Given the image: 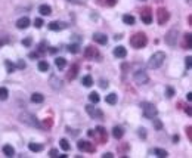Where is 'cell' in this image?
Here are the masks:
<instances>
[{"label": "cell", "instance_id": "obj_1", "mask_svg": "<svg viewBox=\"0 0 192 158\" xmlns=\"http://www.w3.org/2000/svg\"><path fill=\"white\" fill-rule=\"evenodd\" d=\"M130 44L133 46L134 49H142L148 44V37L145 33H136L130 37Z\"/></svg>", "mask_w": 192, "mask_h": 158}, {"label": "cell", "instance_id": "obj_2", "mask_svg": "<svg viewBox=\"0 0 192 158\" xmlns=\"http://www.w3.org/2000/svg\"><path fill=\"white\" fill-rule=\"evenodd\" d=\"M164 59H166V53L164 52H155L152 56L149 58L148 68H151V70H157V68H160L161 65H163Z\"/></svg>", "mask_w": 192, "mask_h": 158}, {"label": "cell", "instance_id": "obj_3", "mask_svg": "<svg viewBox=\"0 0 192 158\" xmlns=\"http://www.w3.org/2000/svg\"><path fill=\"white\" fill-rule=\"evenodd\" d=\"M140 106H142V110H144V115L146 118H149V120H152V118H155V117L158 115L157 106L154 105V104H151V102H142Z\"/></svg>", "mask_w": 192, "mask_h": 158}, {"label": "cell", "instance_id": "obj_4", "mask_svg": "<svg viewBox=\"0 0 192 158\" xmlns=\"http://www.w3.org/2000/svg\"><path fill=\"white\" fill-rule=\"evenodd\" d=\"M19 120H21V123L31 126V127H40V121L37 120V117L30 114V112H21L19 114Z\"/></svg>", "mask_w": 192, "mask_h": 158}, {"label": "cell", "instance_id": "obj_5", "mask_svg": "<svg viewBox=\"0 0 192 158\" xmlns=\"http://www.w3.org/2000/svg\"><path fill=\"white\" fill-rule=\"evenodd\" d=\"M178 36H179V30L178 28H172L167 34H166L164 40H166V43H167L168 46H172L173 48V46H176V43H178Z\"/></svg>", "mask_w": 192, "mask_h": 158}, {"label": "cell", "instance_id": "obj_6", "mask_svg": "<svg viewBox=\"0 0 192 158\" xmlns=\"http://www.w3.org/2000/svg\"><path fill=\"white\" fill-rule=\"evenodd\" d=\"M84 56L87 59H96V61H101L102 59L101 53H99V49H96L95 46H87L84 49Z\"/></svg>", "mask_w": 192, "mask_h": 158}, {"label": "cell", "instance_id": "obj_7", "mask_svg": "<svg viewBox=\"0 0 192 158\" xmlns=\"http://www.w3.org/2000/svg\"><path fill=\"white\" fill-rule=\"evenodd\" d=\"M133 78H134V82L138 83V84H146V83L149 82L148 74H146L144 70H138V71H134Z\"/></svg>", "mask_w": 192, "mask_h": 158}, {"label": "cell", "instance_id": "obj_8", "mask_svg": "<svg viewBox=\"0 0 192 158\" xmlns=\"http://www.w3.org/2000/svg\"><path fill=\"white\" fill-rule=\"evenodd\" d=\"M96 136V139L99 144H106V139H108V136H106V130L102 127V126H98L95 129V134H93V138Z\"/></svg>", "mask_w": 192, "mask_h": 158}, {"label": "cell", "instance_id": "obj_9", "mask_svg": "<svg viewBox=\"0 0 192 158\" xmlns=\"http://www.w3.org/2000/svg\"><path fill=\"white\" fill-rule=\"evenodd\" d=\"M86 112L89 115H90L92 118H95V120H99V118H104V112H102L101 110H98V108H95L93 105H86Z\"/></svg>", "mask_w": 192, "mask_h": 158}, {"label": "cell", "instance_id": "obj_10", "mask_svg": "<svg viewBox=\"0 0 192 158\" xmlns=\"http://www.w3.org/2000/svg\"><path fill=\"white\" fill-rule=\"evenodd\" d=\"M77 148L80 149V151H83V152H95L96 151L95 145L90 144V142H87V140H78Z\"/></svg>", "mask_w": 192, "mask_h": 158}, {"label": "cell", "instance_id": "obj_11", "mask_svg": "<svg viewBox=\"0 0 192 158\" xmlns=\"http://www.w3.org/2000/svg\"><path fill=\"white\" fill-rule=\"evenodd\" d=\"M157 14H158V24L160 25H164L168 19H170V14H168V10L166 9V8H160Z\"/></svg>", "mask_w": 192, "mask_h": 158}, {"label": "cell", "instance_id": "obj_12", "mask_svg": "<svg viewBox=\"0 0 192 158\" xmlns=\"http://www.w3.org/2000/svg\"><path fill=\"white\" fill-rule=\"evenodd\" d=\"M48 27L50 31H61V30L68 28V24L67 22H61V21H52Z\"/></svg>", "mask_w": 192, "mask_h": 158}, {"label": "cell", "instance_id": "obj_13", "mask_svg": "<svg viewBox=\"0 0 192 158\" xmlns=\"http://www.w3.org/2000/svg\"><path fill=\"white\" fill-rule=\"evenodd\" d=\"M140 19H142V22H144L145 25H151V24H152V15H151V9H148V8L142 9Z\"/></svg>", "mask_w": 192, "mask_h": 158}, {"label": "cell", "instance_id": "obj_14", "mask_svg": "<svg viewBox=\"0 0 192 158\" xmlns=\"http://www.w3.org/2000/svg\"><path fill=\"white\" fill-rule=\"evenodd\" d=\"M49 84H50V87L55 89V90H59V89L62 87V82H61L56 76H50V78H49Z\"/></svg>", "mask_w": 192, "mask_h": 158}, {"label": "cell", "instance_id": "obj_15", "mask_svg": "<svg viewBox=\"0 0 192 158\" xmlns=\"http://www.w3.org/2000/svg\"><path fill=\"white\" fill-rule=\"evenodd\" d=\"M31 24V21H30L28 16H22V18H19L18 21H16V27H18L19 30H25L28 28V25Z\"/></svg>", "mask_w": 192, "mask_h": 158}, {"label": "cell", "instance_id": "obj_16", "mask_svg": "<svg viewBox=\"0 0 192 158\" xmlns=\"http://www.w3.org/2000/svg\"><path fill=\"white\" fill-rule=\"evenodd\" d=\"M126 55H127V49H126L124 46H117V48H114V56L115 58L123 59V58H126Z\"/></svg>", "mask_w": 192, "mask_h": 158}, {"label": "cell", "instance_id": "obj_17", "mask_svg": "<svg viewBox=\"0 0 192 158\" xmlns=\"http://www.w3.org/2000/svg\"><path fill=\"white\" fill-rule=\"evenodd\" d=\"M93 40H95L98 44H106L108 43V37H106L105 34H102V33H95L93 34Z\"/></svg>", "mask_w": 192, "mask_h": 158}, {"label": "cell", "instance_id": "obj_18", "mask_svg": "<svg viewBox=\"0 0 192 158\" xmlns=\"http://www.w3.org/2000/svg\"><path fill=\"white\" fill-rule=\"evenodd\" d=\"M77 72H78V65H77V64H72L71 68H70V71H68V80H74L77 76Z\"/></svg>", "mask_w": 192, "mask_h": 158}, {"label": "cell", "instance_id": "obj_19", "mask_svg": "<svg viewBox=\"0 0 192 158\" xmlns=\"http://www.w3.org/2000/svg\"><path fill=\"white\" fill-rule=\"evenodd\" d=\"M123 134H124V130L121 129L120 126L112 127V136H114L115 139H121V138H123Z\"/></svg>", "mask_w": 192, "mask_h": 158}, {"label": "cell", "instance_id": "obj_20", "mask_svg": "<svg viewBox=\"0 0 192 158\" xmlns=\"http://www.w3.org/2000/svg\"><path fill=\"white\" fill-rule=\"evenodd\" d=\"M38 12L43 15V16H49V15H52V8L48 5H42L38 8Z\"/></svg>", "mask_w": 192, "mask_h": 158}, {"label": "cell", "instance_id": "obj_21", "mask_svg": "<svg viewBox=\"0 0 192 158\" xmlns=\"http://www.w3.org/2000/svg\"><path fill=\"white\" fill-rule=\"evenodd\" d=\"M183 48H185V49H191L192 48L191 33H186V34H185V37H183Z\"/></svg>", "mask_w": 192, "mask_h": 158}, {"label": "cell", "instance_id": "obj_22", "mask_svg": "<svg viewBox=\"0 0 192 158\" xmlns=\"http://www.w3.org/2000/svg\"><path fill=\"white\" fill-rule=\"evenodd\" d=\"M43 101H44V96L42 95V93L36 92V93L31 95V102H34V104H42Z\"/></svg>", "mask_w": 192, "mask_h": 158}, {"label": "cell", "instance_id": "obj_23", "mask_svg": "<svg viewBox=\"0 0 192 158\" xmlns=\"http://www.w3.org/2000/svg\"><path fill=\"white\" fill-rule=\"evenodd\" d=\"M30 151H33V152H40V151H43L44 145L43 144H34V142H31V144L28 145Z\"/></svg>", "mask_w": 192, "mask_h": 158}, {"label": "cell", "instance_id": "obj_24", "mask_svg": "<svg viewBox=\"0 0 192 158\" xmlns=\"http://www.w3.org/2000/svg\"><path fill=\"white\" fill-rule=\"evenodd\" d=\"M106 104H110V105H115L117 102H118V96L115 95V93H110V95L105 98Z\"/></svg>", "mask_w": 192, "mask_h": 158}, {"label": "cell", "instance_id": "obj_25", "mask_svg": "<svg viewBox=\"0 0 192 158\" xmlns=\"http://www.w3.org/2000/svg\"><path fill=\"white\" fill-rule=\"evenodd\" d=\"M3 154H5L6 157H14L15 155V149H14V146H10V145H5L3 146Z\"/></svg>", "mask_w": 192, "mask_h": 158}, {"label": "cell", "instance_id": "obj_26", "mask_svg": "<svg viewBox=\"0 0 192 158\" xmlns=\"http://www.w3.org/2000/svg\"><path fill=\"white\" fill-rule=\"evenodd\" d=\"M55 65L58 67V70H64V68L67 67L65 58H56V59H55Z\"/></svg>", "mask_w": 192, "mask_h": 158}, {"label": "cell", "instance_id": "obj_27", "mask_svg": "<svg viewBox=\"0 0 192 158\" xmlns=\"http://www.w3.org/2000/svg\"><path fill=\"white\" fill-rule=\"evenodd\" d=\"M123 22L127 25H134V22H136V18H134L133 15H124L123 16Z\"/></svg>", "mask_w": 192, "mask_h": 158}, {"label": "cell", "instance_id": "obj_28", "mask_svg": "<svg viewBox=\"0 0 192 158\" xmlns=\"http://www.w3.org/2000/svg\"><path fill=\"white\" fill-rule=\"evenodd\" d=\"M67 49H68V52L70 53H78V50H80V44L78 43H71V44H68L67 46Z\"/></svg>", "mask_w": 192, "mask_h": 158}, {"label": "cell", "instance_id": "obj_29", "mask_svg": "<svg viewBox=\"0 0 192 158\" xmlns=\"http://www.w3.org/2000/svg\"><path fill=\"white\" fill-rule=\"evenodd\" d=\"M154 154H155L157 157H160V158L168 157V152H167V151H166V149H161V148H155V149H154Z\"/></svg>", "mask_w": 192, "mask_h": 158}, {"label": "cell", "instance_id": "obj_30", "mask_svg": "<svg viewBox=\"0 0 192 158\" xmlns=\"http://www.w3.org/2000/svg\"><path fill=\"white\" fill-rule=\"evenodd\" d=\"M82 83L84 87H90V86H93V78H92V76H84Z\"/></svg>", "mask_w": 192, "mask_h": 158}, {"label": "cell", "instance_id": "obj_31", "mask_svg": "<svg viewBox=\"0 0 192 158\" xmlns=\"http://www.w3.org/2000/svg\"><path fill=\"white\" fill-rule=\"evenodd\" d=\"M59 146H61L65 152H68V151L71 149V145H70V142H68L67 139H61V140H59Z\"/></svg>", "mask_w": 192, "mask_h": 158}, {"label": "cell", "instance_id": "obj_32", "mask_svg": "<svg viewBox=\"0 0 192 158\" xmlns=\"http://www.w3.org/2000/svg\"><path fill=\"white\" fill-rule=\"evenodd\" d=\"M89 101H90L92 104H98V102L101 101V98H99V93H98V92H92L90 95H89Z\"/></svg>", "mask_w": 192, "mask_h": 158}, {"label": "cell", "instance_id": "obj_33", "mask_svg": "<svg viewBox=\"0 0 192 158\" xmlns=\"http://www.w3.org/2000/svg\"><path fill=\"white\" fill-rule=\"evenodd\" d=\"M9 96V92L6 87H0V101H6Z\"/></svg>", "mask_w": 192, "mask_h": 158}, {"label": "cell", "instance_id": "obj_34", "mask_svg": "<svg viewBox=\"0 0 192 158\" xmlns=\"http://www.w3.org/2000/svg\"><path fill=\"white\" fill-rule=\"evenodd\" d=\"M37 68L40 70V71H48L49 70V64L46 62V61H38V65H37Z\"/></svg>", "mask_w": 192, "mask_h": 158}, {"label": "cell", "instance_id": "obj_35", "mask_svg": "<svg viewBox=\"0 0 192 158\" xmlns=\"http://www.w3.org/2000/svg\"><path fill=\"white\" fill-rule=\"evenodd\" d=\"M152 121H154V127H155V130L163 129V123H161V120H158V118L155 117V118H152Z\"/></svg>", "mask_w": 192, "mask_h": 158}, {"label": "cell", "instance_id": "obj_36", "mask_svg": "<svg viewBox=\"0 0 192 158\" xmlns=\"http://www.w3.org/2000/svg\"><path fill=\"white\" fill-rule=\"evenodd\" d=\"M174 93H176V90L172 86H167V89H166V98H173Z\"/></svg>", "mask_w": 192, "mask_h": 158}, {"label": "cell", "instance_id": "obj_37", "mask_svg": "<svg viewBox=\"0 0 192 158\" xmlns=\"http://www.w3.org/2000/svg\"><path fill=\"white\" fill-rule=\"evenodd\" d=\"M5 67L6 70H8V72H14L15 71V65L10 61H5Z\"/></svg>", "mask_w": 192, "mask_h": 158}, {"label": "cell", "instance_id": "obj_38", "mask_svg": "<svg viewBox=\"0 0 192 158\" xmlns=\"http://www.w3.org/2000/svg\"><path fill=\"white\" fill-rule=\"evenodd\" d=\"M46 46H48V43L46 42H42V43L38 44V49H37V53L40 55V53H44L46 52Z\"/></svg>", "mask_w": 192, "mask_h": 158}, {"label": "cell", "instance_id": "obj_39", "mask_svg": "<svg viewBox=\"0 0 192 158\" xmlns=\"http://www.w3.org/2000/svg\"><path fill=\"white\" fill-rule=\"evenodd\" d=\"M40 127H44V129H50L52 127V120L50 118H46L43 121V124H40Z\"/></svg>", "mask_w": 192, "mask_h": 158}, {"label": "cell", "instance_id": "obj_40", "mask_svg": "<svg viewBox=\"0 0 192 158\" xmlns=\"http://www.w3.org/2000/svg\"><path fill=\"white\" fill-rule=\"evenodd\" d=\"M138 133H139L140 139H146V129H145V127H139V129H138Z\"/></svg>", "mask_w": 192, "mask_h": 158}, {"label": "cell", "instance_id": "obj_41", "mask_svg": "<svg viewBox=\"0 0 192 158\" xmlns=\"http://www.w3.org/2000/svg\"><path fill=\"white\" fill-rule=\"evenodd\" d=\"M22 44H24L25 48H30V46L33 44V38H31V37H25L24 40H22Z\"/></svg>", "mask_w": 192, "mask_h": 158}, {"label": "cell", "instance_id": "obj_42", "mask_svg": "<svg viewBox=\"0 0 192 158\" xmlns=\"http://www.w3.org/2000/svg\"><path fill=\"white\" fill-rule=\"evenodd\" d=\"M25 67H27V65H25V62L22 59H19L18 62H16V65H15V68H19V70H24Z\"/></svg>", "mask_w": 192, "mask_h": 158}, {"label": "cell", "instance_id": "obj_43", "mask_svg": "<svg viewBox=\"0 0 192 158\" xmlns=\"http://www.w3.org/2000/svg\"><path fill=\"white\" fill-rule=\"evenodd\" d=\"M34 25H36L37 28H42V27H43V19H42V18H37L36 21H34Z\"/></svg>", "mask_w": 192, "mask_h": 158}, {"label": "cell", "instance_id": "obj_44", "mask_svg": "<svg viewBox=\"0 0 192 158\" xmlns=\"http://www.w3.org/2000/svg\"><path fill=\"white\" fill-rule=\"evenodd\" d=\"M67 132H70V134H71V136H77V134H80V130H72L71 127H67Z\"/></svg>", "mask_w": 192, "mask_h": 158}, {"label": "cell", "instance_id": "obj_45", "mask_svg": "<svg viewBox=\"0 0 192 158\" xmlns=\"http://www.w3.org/2000/svg\"><path fill=\"white\" fill-rule=\"evenodd\" d=\"M99 87H101V89H106V87H108V82H106L105 78H104V80H99Z\"/></svg>", "mask_w": 192, "mask_h": 158}, {"label": "cell", "instance_id": "obj_46", "mask_svg": "<svg viewBox=\"0 0 192 158\" xmlns=\"http://www.w3.org/2000/svg\"><path fill=\"white\" fill-rule=\"evenodd\" d=\"M49 157L50 158H55V157H58V149H50V151H49Z\"/></svg>", "mask_w": 192, "mask_h": 158}, {"label": "cell", "instance_id": "obj_47", "mask_svg": "<svg viewBox=\"0 0 192 158\" xmlns=\"http://www.w3.org/2000/svg\"><path fill=\"white\" fill-rule=\"evenodd\" d=\"M72 42H74V43H78V44H80L83 42V38L80 37V36H72Z\"/></svg>", "mask_w": 192, "mask_h": 158}, {"label": "cell", "instance_id": "obj_48", "mask_svg": "<svg viewBox=\"0 0 192 158\" xmlns=\"http://www.w3.org/2000/svg\"><path fill=\"white\" fill-rule=\"evenodd\" d=\"M186 134H188V138H189V140H192V127L191 126L186 127Z\"/></svg>", "mask_w": 192, "mask_h": 158}, {"label": "cell", "instance_id": "obj_49", "mask_svg": "<svg viewBox=\"0 0 192 158\" xmlns=\"http://www.w3.org/2000/svg\"><path fill=\"white\" fill-rule=\"evenodd\" d=\"M104 2H105V3H106L108 6H115V5H117V2H118V0H104Z\"/></svg>", "mask_w": 192, "mask_h": 158}, {"label": "cell", "instance_id": "obj_50", "mask_svg": "<svg viewBox=\"0 0 192 158\" xmlns=\"http://www.w3.org/2000/svg\"><path fill=\"white\" fill-rule=\"evenodd\" d=\"M28 58H31V59H36V58H38V53L37 52H30L28 53Z\"/></svg>", "mask_w": 192, "mask_h": 158}, {"label": "cell", "instance_id": "obj_51", "mask_svg": "<svg viewBox=\"0 0 192 158\" xmlns=\"http://www.w3.org/2000/svg\"><path fill=\"white\" fill-rule=\"evenodd\" d=\"M191 56H186V59H185V62H186V68L188 70H189V68H191Z\"/></svg>", "mask_w": 192, "mask_h": 158}, {"label": "cell", "instance_id": "obj_52", "mask_svg": "<svg viewBox=\"0 0 192 158\" xmlns=\"http://www.w3.org/2000/svg\"><path fill=\"white\" fill-rule=\"evenodd\" d=\"M112 157H114V154H111V152H105L102 155V158H112Z\"/></svg>", "mask_w": 192, "mask_h": 158}, {"label": "cell", "instance_id": "obj_53", "mask_svg": "<svg viewBox=\"0 0 192 158\" xmlns=\"http://www.w3.org/2000/svg\"><path fill=\"white\" fill-rule=\"evenodd\" d=\"M5 43H9V38L8 37H5V38H2V40H0V46H3Z\"/></svg>", "mask_w": 192, "mask_h": 158}, {"label": "cell", "instance_id": "obj_54", "mask_svg": "<svg viewBox=\"0 0 192 158\" xmlns=\"http://www.w3.org/2000/svg\"><path fill=\"white\" fill-rule=\"evenodd\" d=\"M93 134H95V130H92V129L87 130V136H89V138H93Z\"/></svg>", "mask_w": 192, "mask_h": 158}, {"label": "cell", "instance_id": "obj_55", "mask_svg": "<svg viewBox=\"0 0 192 158\" xmlns=\"http://www.w3.org/2000/svg\"><path fill=\"white\" fill-rule=\"evenodd\" d=\"M50 50H49V53H52V55H55V53H58V48H49Z\"/></svg>", "mask_w": 192, "mask_h": 158}, {"label": "cell", "instance_id": "obj_56", "mask_svg": "<svg viewBox=\"0 0 192 158\" xmlns=\"http://www.w3.org/2000/svg\"><path fill=\"white\" fill-rule=\"evenodd\" d=\"M185 111H186L188 115H191V106H186V108H185Z\"/></svg>", "mask_w": 192, "mask_h": 158}, {"label": "cell", "instance_id": "obj_57", "mask_svg": "<svg viewBox=\"0 0 192 158\" xmlns=\"http://www.w3.org/2000/svg\"><path fill=\"white\" fill-rule=\"evenodd\" d=\"M70 2H71V3H76V5H78V3H82L80 0H70Z\"/></svg>", "mask_w": 192, "mask_h": 158}, {"label": "cell", "instance_id": "obj_58", "mask_svg": "<svg viewBox=\"0 0 192 158\" xmlns=\"http://www.w3.org/2000/svg\"><path fill=\"white\" fill-rule=\"evenodd\" d=\"M186 99H188V101H191V99H192V93H188V95H186Z\"/></svg>", "mask_w": 192, "mask_h": 158}, {"label": "cell", "instance_id": "obj_59", "mask_svg": "<svg viewBox=\"0 0 192 158\" xmlns=\"http://www.w3.org/2000/svg\"><path fill=\"white\" fill-rule=\"evenodd\" d=\"M140 2H146V0H140Z\"/></svg>", "mask_w": 192, "mask_h": 158}]
</instances>
